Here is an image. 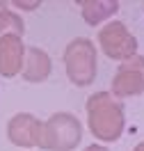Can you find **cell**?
Returning a JSON list of instances; mask_svg holds the SVG:
<instances>
[{"label":"cell","mask_w":144,"mask_h":151,"mask_svg":"<svg viewBox=\"0 0 144 151\" xmlns=\"http://www.w3.org/2000/svg\"><path fill=\"white\" fill-rule=\"evenodd\" d=\"M87 124L96 140L115 142L121 137L126 126L124 108L117 103L110 92H98L87 99Z\"/></svg>","instance_id":"1"},{"label":"cell","mask_w":144,"mask_h":151,"mask_svg":"<svg viewBox=\"0 0 144 151\" xmlns=\"http://www.w3.org/2000/svg\"><path fill=\"white\" fill-rule=\"evenodd\" d=\"M98 44L103 48V53L112 60H130L133 55H137V39L128 32L121 21H112L105 28L98 32Z\"/></svg>","instance_id":"4"},{"label":"cell","mask_w":144,"mask_h":151,"mask_svg":"<svg viewBox=\"0 0 144 151\" xmlns=\"http://www.w3.org/2000/svg\"><path fill=\"white\" fill-rule=\"evenodd\" d=\"M25 46L19 35H2L0 37V73L11 78L23 69Z\"/></svg>","instance_id":"7"},{"label":"cell","mask_w":144,"mask_h":151,"mask_svg":"<svg viewBox=\"0 0 144 151\" xmlns=\"http://www.w3.org/2000/svg\"><path fill=\"white\" fill-rule=\"evenodd\" d=\"M80 9H82V16L89 25H98L101 21L110 19L117 9H119V2H103V0H87V2H80Z\"/></svg>","instance_id":"9"},{"label":"cell","mask_w":144,"mask_h":151,"mask_svg":"<svg viewBox=\"0 0 144 151\" xmlns=\"http://www.w3.org/2000/svg\"><path fill=\"white\" fill-rule=\"evenodd\" d=\"M144 92V55H133L121 62L112 78V94L117 96H137Z\"/></svg>","instance_id":"5"},{"label":"cell","mask_w":144,"mask_h":151,"mask_svg":"<svg viewBox=\"0 0 144 151\" xmlns=\"http://www.w3.org/2000/svg\"><path fill=\"white\" fill-rule=\"evenodd\" d=\"M85 151H110L107 147H103V144H92V147H87Z\"/></svg>","instance_id":"12"},{"label":"cell","mask_w":144,"mask_h":151,"mask_svg":"<svg viewBox=\"0 0 144 151\" xmlns=\"http://www.w3.org/2000/svg\"><path fill=\"white\" fill-rule=\"evenodd\" d=\"M2 35H23V21L19 14L9 12L7 7L0 9V37Z\"/></svg>","instance_id":"10"},{"label":"cell","mask_w":144,"mask_h":151,"mask_svg":"<svg viewBox=\"0 0 144 151\" xmlns=\"http://www.w3.org/2000/svg\"><path fill=\"white\" fill-rule=\"evenodd\" d=\"M64 64H67L69 80L78 87H87L94 83L96 76V50L89 39L80 37L73 39L64 50Z\"/></svg>","instance_id":"3"},{"label":"cell","mask_w":144,"mask_h":151,"mask_svg":"<svg viewBox=\"0 0 144 151\" xmlns=\"http://www.w3.org/2000/svg\"><path fill=\"white\" fill-rule=\"evenodd\" d=\"M135 151H144V142H140V144L135 147Z\"/></svg>","instance_id":"13"},{"label":"cell","mask_w":144,"mask_h":151,"mask_svg":"<svg viewBox=\"0 0 144 151\" xmlns=\"http://www.w3.org/2000/svg\"><path fill=\"white\" fill-rule=\"evenodd\" d=\"M50 73V57L46 50L41 48H25V66H23V76L30 83H39L46 80Z\"/></svg>","instance_id":"8"},{"label":"cell","mask_w":144,"mask_h":151,"mask_svg":"<svg viewBox=\"0 0 144 151\" xmlns=\"http://www.w3.org/2000/svg\"><path fill=\"white\" fill-rule=\"evenodd\" d=\"M80 140H82V124L78 122V117L69 112H57L41 126L39 147L50 151H69L78 147Z\"/></svg>","instance_id":"2"},{"label":"cell","mask_w":144,"mask_h":151,"mask_svg":"<svg viewBox=\"0 0 144 151\" xmlns=\"http://www.w3.org/2000/svg\"><path fill=\"white\" fill-rule=\"evenodd\" d=\"M41 126L44 124L37 117L23 112L11 117L9 126H7V135H9L11 144H16V147H34V144H41Z\"/></svg>","instance_id":"6"},{"label":"cell","mask_w":144,"mask_h":151,"mask_svg":"<svg viewBox=\"0 0 144 151\" xmlns=\"http://www.w3.org/2000/svg\"><path fill=\"white\" fill-rule=\"evenodd\" d=\"M21 9H37L39 7V2H16Z\"/></svg>","instance_id":"11"}]
</instances>
